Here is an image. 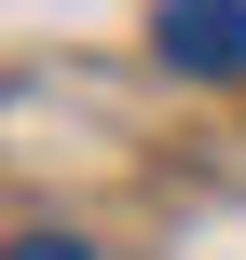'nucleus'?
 Instances as JSON below:
<instances>
[{"mask_svg": "<svg viewBox=\"0 0 246 260\" xmlns=\"http://www.w3.org/2000/svg\"><path fill=\"white\" fill-rule=\"evenodd\" d=\"M0 260H96L82 233H27V247H0Z\"/></svg>", "mask_w": 246, "mask_h": 260, "instance_id": "obj_2", "label": "nucleus"}, {"mask_svg": "<svg viewBox=\"0 0 246 260\" xmlns=\"http://www.w3.org/2000/svg\"><path fill=\"white\" fill-rule=\"evenodd\" d=\"M151 55L192 82H246V0H151Z\"/></svg>", "mask_w": 246, "mask_h": 260, "instance_id": "obj_1", "label": "nucleus"}]
</instances>
